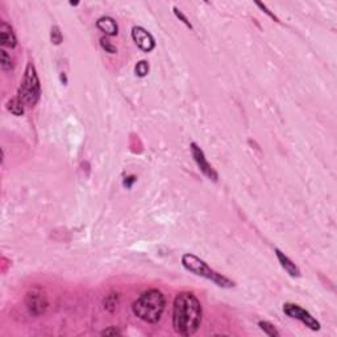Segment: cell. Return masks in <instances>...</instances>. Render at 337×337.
Returning a JSON list of instances; mask_svg holds the SVG:
<instances>
[{
  "mask_svg": "<svg viewBox=\"0 0 337 337\" xmlns=\"http://www.w3.org/2000/svg\"><path fill=\"white\" fill-rule=\"evenodd\" d=\"M256 5H257V7H258V8H260V9H262V12H265V13H266V15H268V16L271 17L273 20H275V22H279V20H278V17L275 16L274 13L270 12V11H269V9H268V7H266V5L262 4V3H260V1H257Z\"/></svg>",
  "mask_w": 337,
  "mask_h": 337,
  "instance_id": "21",
  "label": "cell"
},
{
  "mask_svg": "<svg viewBox=\"0 0 337 337\" xmlns=\"http://www.w3.org/2000/svg\"><path fill=\"white\" fill-rule=\"evenodd\" d=\"M40 96H41V83L37 75V70L32 62H28L22 85L17 91V98L22 100L25 108H32L37 104Z\"/></svg>",
  "mask_w": 337,
  "mask_h": 337,
  "instance_id": "4",
  "label": "cell"
},
{
  "mask_svg": "<svg viewBox=\"0 0 337 337\" xmlns=\"http://www.w3.org/2000/svg\"><path fill=\"white\" fill-rule=\"evenodd\" d=\"M132 40L137 46L145 53H150L156 47V40L150 32L142 28V26H133L132 28Z\"/></svg>",
  "mask_w": 337,
  "mask_h": 337,
  "instance_id": "8",
  "label": "cell"
},
{
  "mask_svg": "<svg viewBox=\"0 0 337 337\" xmlns=\"http://www.w3.org/2000/svg\"><path fill=\"white\" fill-rule=\"evenodd\" d=\"M283 312L286 314L291 319H295V320H299L300 323H303L307 328H310L311 331H319L320 329V323L316 320L315 317L310 314L308 311H306L303 307H300L298 304L295 303H285L283 304Z\"/></svg>",
  "mask_w": 337,
  "mask_h": 337,
  "instance_id": "5",
  "label": "cell"
},
{
  "mask_svg": "<svg viewBox=\"0 0 337 337\" xmlns=\"http://www.w3.org/2000/svg\"><path fill=\"white\" fill-rule=\"evenodd\" d=\"M103 306H104V310L108 312H115L117 306H119V294H115V292H111L108 294L106 298L103 299Z\"/></svg>",
  "mask_w": 337,
  "mask_h": 337,
  "instance_id": "13",
  "label": "cell"
},
{
  "mask_svg": "<svg viewBox=\"0 0 337 337\" xmlns=\"http://www.w3.org/2000/svg\"><path fill=\"white\" fill-rule=\"evenodd\" d=\"M7 110H8L12 115L15 116H22L24 112H25V106L22 104V100L17 98L11 99L8 103H7Z\"/></svg>",
  "mask_w": 337,
  "mask_h": 337,
  "instance_id": "12",
  "label": "cell"
},
{
  "mask_svg": "<svg viewBox=\"0 0 337 337\" xmlns=\"http://www.w3.org/2000/svg\"><path fill=\"white\" fill-rule=\"evenodd\" d=\"M258 327H260L261 331H264V333H266L268 336L279 337V332H278L277 328H275L274 324H271L270 321H265V320L258 321Z\"/></svg>",
  "mask_w": 337,
  "mask_h": 337,
  "instance_id": "15",
  "label": "cell"
},
{
  "mask_svg": "<svg viewBox=\"0 0 337 337\" xmlns=\"http://www.w3.org/2000/svg\"><path fill=\"white\" fill-rule=\"evenodd\" d=\"M149 64H148L146 61H140V62H137L136 66H135V73H136L137 77L140 78L146 77V75L149 74Z\"/></svg>",
  "mask_w": 337,
  "mask_h": 337,
  "instance_id": "16",
  "label": "cell"
},
{
  "mask_svg": "<svg viewBox=\"0 0 337 337\" xmlns=\"http://www.w3.org/2000/svg\"><path fill=\"white\" fill-rule=\"evenodd\" d=\"M100 335H102V336H120L121 332H120V329L117 328V327H110V328L102 331Z\"/></svg>",
  "mask_w": 337,
  "mask_h": 337,
  "instance_id": "20",
  "label": "cell"
},
{
  "mask_svg": "<svg viewBox=\"0 0 337 337\" xmlns=\"http://www.w3.org/2000/svg\"><path fill=\"white\" fill-rule=\"evenodd\" d=\"M136 177L135 175H129V177H125L124 178V182H123V184H124V187H127V188H131L132 187V184L136 182Z\"/></svg>",
  "mask_w": 337,
  "mask_h": 337,
  "instance_id": "22",
  "label": "cell"
},
{
  "mask_svg": "<svg viewBox=\"0 0 337 337\" xmlns=\"http://www.w3.org/2000/svg\"><path fill=\"white\" fill-rule=\"evenodd\" d=\"M62 33H61V29L58 25H53L51 26V32H50V40L51 43L54 45H61L62 43Z\"/></svg>",
  "mask_w": 337,
  "mask_h": 337,
  "instance_id": "18",
  "label": "cell"
},
{
  "mask_svg": "<svg viewBox=\"0 0 337 337\" xmlns=\"http://www.w3.org/2000/svg\"><path fill=\"white\" fill-rule=\"evenodd\" d=\"M190 150H191L192 158H194V161L197 163L198 169L202 171V174L204 175V177H207L208 180L216 182V180H219L218 173H216V170H215L214 167L211 166V163L207 161V158H205L204 156V152L201 149V146L198 145L197 142H191Z\"/></svg>",
  "mask_w": 337,
  "mask_h": 337,
  "instance_id": "6",
  "label": "cell"
},
{
  "mask_svg": "<svg viewBox=\"0 0 337 337\" xmlns=\"http://www.w3.org/2000/svg\"><path fill=\"white\" fill-rule=\"evenodd\" d=\"M0 53H1V54H0V65H1V68H3L4 71H11L13 68V61L12 58H11V56L8 54V51L1 49Z\"/></svg>",
  "mask_w": 337,
  "mask_h": 337,
  "instance_id": "14",
  "label": "cell"
},
{
  "mask_svg": "<svg viewBox=\"0 0 337 337\" xmlns=\"http://www.w3.org/2000/svg\"><path fill=\"white\" fill-rule=\"evenodd\" d=\"M173 12H174V15H175V17H177V19H180V22H183L184 25L187 26V28H190V29H192L191 22H188V19H187V17H186V15H183V13H182V11H180V8H177V7H174V8H173Z\"/></svg>",
  "mask_w": 337,
  "mask_h": 337,
  "instance_id": "19",
  "label": "cell"
},
{
  "mask_svg": "<svg viewBox=\"0 0 337 337\" xmlns=\"http://www.w3.org/2000/svg\"><path fill=\"white\" fill-rule=\"evenodd\" d=\"M99 41H100V46H102V49L106 51V53H110V54H116V53H117V47H116L106 36L102 37Z\"/></svg>",
  "mask_w": 337,
  "mask_h": 337,
  "instance_id": "17",
  "label": "cell"
},
{
  "mask_svg": "<svg viewBox=\"0 0 337 337\" xmlns=\"http://www.w3.org/2000/svg\"><path fill=\"white\" fill-rule=\"evenodd\" d=\"M182 265L183 268L190 273L195 274L198 277H203L208 281L214 282L215 285L223 289H232L235 287V282L230 281L229 278H226L225 275L218 273L216 270H214L208 264H205L204 261L201 260L199 257L192 254V253H186L182 256Z\"/></svg>",
  "mask_w": 337,
  "mask_h": 337,
  "instance_id": "3",
  "label": "cell"
},
{
  "mask_svg": "<svg viewBox=\"0 0 337 337\" xmlns=\"http://www.w3.org/2000/svg\"><path fill=\"white\" fill-rule=\"evenodd\" d=\"M25 306L28 308L30 315L41 316L44 315L47 310V299L43 291L40 290H30L25 296Z\"/></svg>",
  "mask_w": 337,
  "mask_h": 337,
  "instance_id": "7",
  "label": "cell"
},
{
  "mask_svg": "<svg viewBox=\"0 0 337 337\" xmlns=\"http://www.w3.org/2000/svg\"><path fill=\"white\" fill-rule=\"evenodd\" d=\"M203 317L201 302L191 292L183 291L174 299L173 327L180 336H192L198 332Z\"/></svg>",
  "mask_w": 337,
  "mask_h": 337,
  "instance_id": "1",
  "label": "cell"
},
{
  "mask_svg": "<svg viewBox=\"0 0 337 337\" xmlns=\"http://www.w3.org/2000/svg\"><path fill=\"white\" fill-rule=\"evenodd\" d=\"M0 41L3 47L13 49L17 46V37L13 32V28L5 22H0Z\"/></svg>",
  "mask_w": 337,
  "mask_h": 337,
  "instance_id": "9",
  "label": "cell"
},
{
  "mask_svg": "<svg viewBox=\"0 0 337 337\" xmlns=\"http://www.w3.org/2000/svg\"><path fill=\"white\" fill-rule=\"evenodd\" d=\"M274 252H275V256H277L278 261H279V264H281L282 269L285 270L290 277H300V270H299V268L286 256V254H285V253L282 252V250H279L278 247L274 249Z\"/></svg>",
  "mask_w": 337,
  "mask_h": 337,
  "instance_id": "10",
  "label": "cell"
},
{
  "mask_svg": "<svg viewBox=\"0 0 337 337\" xmlns=\"http://www.w3.org/2000/svg\"><path fill=\"white\" fill-rule=\"evenodd\" d=\"M165 308H166L165 295L156 289L142 292L132 304L135 316L149 324H156L161 320Z\"/></svg>",
  "mask_w": 337,
  "mask_h": 337,
  "instance_id": "2",
  "label": "cell"
},
{
  "mask_svg": "<svg viewBox=\"0 0 337 337\" xmlns=\"http://www.w3.org/2000/svg\"><path fill=\"white\" fill-rule=\"evenodd\" d=\"M96 28L100 32L106 34V37H112L119 33V25L115 22V19H112L110 16H103L98 19L96 22Z\"/></svg>",
  "mask_w": 337,
  "mask_h": 337,
  "instance_id": "11",
  "label": "cell"
}]
</instances>
